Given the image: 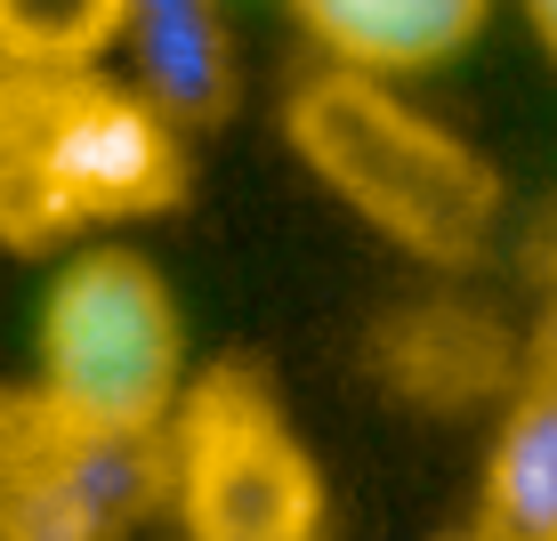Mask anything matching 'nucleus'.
I'll list each match as a JSON object with an SVG mask.
<instances>
[{
    "mask_svg": "<svg viewBox=\"0 0 557 541\" xmlns=\"http://www.w3.org/2000/svg\"><path fill=\"white\" fill-rule=\"evenodd\" d=\"M186 195V130L106 65L0 57V243L82 250Z\"/></svg>",
    "mask_w": 557,
    "mask_h": 541,
    "instance_id": "1",
    "label": "nucleus"
},
{
    "mask_svg": "<svg viewBox=\"0 0 557 541\" xmlns=\"http://www.w3.org/2000/svg\"><path fill=\"white\" fill-rule=\"evenodd\" d=\"M283 138L363 235L405 250L429 275H460L485 259L502 226V170L453 122L405 98V82L315 65L283 98Z\"/></svg>",
    "mask_w": 557,
    "mask_h": 541,
    "instance_id": "2",
    "label": "nucleus"
},
{
    "mask_svg": "<svg viewBox=\"0 0 557 541\" xmlns=\"http://www.w3.org/2000/svg\"><path fill=\"white\" fill-rule=\"evenodd\" d=\"M186 380V307L162 267L113 235L65 250L33 323V389L89 429L162 437Z\"/></svg>",
    "mask_w": 557,
    "mask_h": 541,
    "instance_id": "3",
    "label": "nucleus"
},
{
    "mask_svg": "<svg viewBox=\"0 0 557 541\" xmlns=\"http://www.w3.org/2000/svg\"><path fill=\"white\" fill-rule=\"evenodd\" d=\"M162 509L178 541H323L332 485L275 380L219 356L186 380L162 429Z\"/></svg>",
    "mask_w": 557,
    "mask_h": 541,
    "instance_id": "4",
    "label": "nucleus"
},
{
    "mask_svg": "<svg viewBox=\"0 0 557 541\" xmlns=\"http://www.w3.org/2000/svg\"><path fill=\"white\" fill-rule=\"evenodd\" d=\"M162 509V437H113L0 389V541H129Z\"/></svg>",
    "mask_w": 557,
    "mask_h": 541,
    "instance_id": "5",
    "label": "nucleus"
},
{
    "mask_svg": "<svg viewBox=\"0 0 557 541\" xmlns=\"http://www.w3.org/2000/svg\"><path fill=\"white\" fill-rule=\"evenodd\" d=\"M363 364L412 413H476V404H502L525 380V364L509 347V323L485 316L476 299H453V292L380 316L372 340H363Z\"/></svg>",
    "mask_w": 557,
    "mask_h": 541,
    "instance_id": "6",
    "label": "nucleus"
},
{
    "mask_svg": "<svg viewBox=\"0 0 557 541\" xmlns=\"http://www.w3.org/2000/svg\"><path fill=\"white\" fill-rule=\"evenodd\" d=\"M292 16L323 65L412 82V73L453 65L493 25V0H292Z\"/></svg>",
    "mask_w": 557,
    "mask_h": 541,
    "instance_id": "7",
    "label": "nucleus"
},
{
    "mask_svg": "<svg viewBox=\"0 0 557 541\" xmlns=\"http://www.w3.org/2000/svg\"><path fill=\"white\" fill-rule=\"evenodd\" d=\"M122 49L129 89L162 106L178 130L219 122L235 98V33L219 0H122Z\"/></svg>",
    "mask_w": 557,
    "mask_h": 541,
    "instance_id": "8",
    "label": "nucleus"
},
{
    "mask_svg": "<svg viewBox=\"0 0 557 541\" xmlns=\"http://www.w3.org/2000/svg\"><path fill=\"white\" fill-rule=\"evenodd\" d=\"M476 533L485 541H557V364L533 356L502 396L476 477Z\"/></svg>",
    "mask_w": 557,
    "mask_h": 541,
    "instance_id": "9",
    "label": "nucleus"
},
{
    "mask_svg": "<svg viewBox=\"0 0 557 541\" xmlns=\"http://www.w3.org/2000/svg\"><path fill=\"white\" fill-rule=\"evenodd\" d=\"M122 41V0H0L9 65H98Z\"/></svg>",
    "mask_w": 557,
    "mask_h": 541,
    "instance_id": "10",
    "label": "nucleus"
},
{
    "mask_svg": "<svg viewBox=\"0 0 557 541\" xmlns=\"http://www.w3.org/2000/svg\"><path fill=\"white\" fill-rule=\"evenodd\" d=\"M517 16H525V33H533V49L557 65V0H517Z\"/></svg>",
    "mask_w": 557,
    "mask_h": 541,
    "instance_id": "11",
    "label": "nucleus"
},
{
    "mask_svg": "<svg viewBox=\"0 0 557 541\" xmlns=\"http://www.w3.org/2000/svg\"><path fill=\"white\" fill-rule=\"evenodd\" d=\"M542 364H557V307H549V323H542Z\"/></svg>",
    "mask_w": 557,
    "mask_h": 541,
    "instance_id": "12",
    "label": "nucleus"
},
{
    "mask_svg": "<svg viewBox=\"0 0 557 541\" xmlns=\"http://www.w3.org/2000/svg\"><path fill=\"white\" fill-rule=\"evenodd\" d=\"M445 541H485V533H476V526H469V533H445Z\"/></svg>",
    "mask_w": 557,
    "mask_h": 541,
    "instance_id": "13",
    "label": "nucleus"
}]
</instances>
